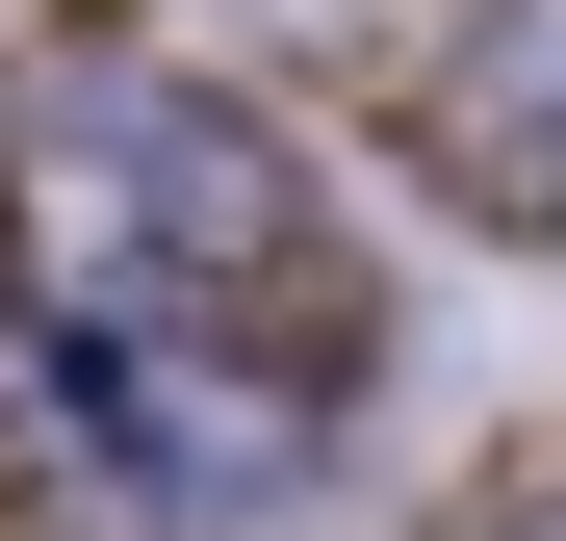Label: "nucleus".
<instances>
[{
    "label": "nucleus",
    "instance_id": "obj_4",
    "mask_svg": "<svg viewBox=\"0 0 566 541\" xmlns=\"http://www.w3.org/2000/svg\"><path fill=\"white\" fill-rule=\"evenodd\" d=\"M283 27H360V0H283Z\"/></svg>",
    "mask_w": 566,
    "mask_h": 541
},
{
    "label": "nucleus",
    "instance_id": "obj_3",
    "mask_svg": "<svg viewBox=\"0 0 566 541\" xmlns=\"http://www.w3.org/2000/svg\"><path fill=\"white\" fill-rule=\"evenodd\" d=\"M412 155L463 180V207H541L566 232V0H490V27L412 77Z\"/></svg>",
    "mask_w": 566,
    "mask_h": 541
},
{
    "label": "nucleus",
    "instance_id": "obj_1",
    "mask_svg": "<svg viewBox=\"0 0 566 541\" xmlns=\"http://www.w3.org/2000/svg\"><path fill=\"white\" fill-rule=\"evenodd\" d=\"M0 258H27V310H180V284H310V180H283L207 77L155 52H52L27 129H0Z\"/></svg>",
    "mask_w": 566,
    "mask_h": 541
},
{
    "label": "nucleus",
    "instance_id": "obj_5",
    "mask_svg": "<svg viewBox=\"0 0 566 541\" xmlns=\"http://www.w3.org/2000/svg\"><path fill=\"white\" fill-rule=\"evenodd\" d=\"M515 541H566V490H541V516H515Z\"/></svg>",
    "mask_w": 566,
    "mask_h": 541
},
{
    "label": "nucleus",
    "instance_id": "obj_2",
    "mask_svg": "<svg viewBox=\"0 0 566 541\" xmlns=\"http://www.w3.org/2000/svg\"><path fill=\"white\" fill-rule=\"evenodd\" d=\"M77 413H104V465L180 490V516H283L335 465V387L360 361L310 335V284H180V310H77Z\"/></svg>",
    "mask_w": 566,
    "mask_h": 541
}]
</instances>
